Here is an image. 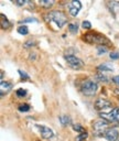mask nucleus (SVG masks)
Masks as SVG:
<instances>
[{
    "instance_id": "f257e3e1",
    "label": "nucleus",
    "mask_w": 119,
    "mask_h": 141,
    "mask_svg": "<svg viewBox=\"0 0 119 141\" xmlns=\"http://www.w3.org/2000/svg\"><path fill=\"white\" fill-rule=\"evenodd\" d=\"M45 17H46L45 18L46 21L55 23L59 29H61V28L67 22V18H66L65 13L62 12V11H51V12L48 13Z\"/></svg>"
},
{
    "instance_id": "f03ea898",
    "label": "nucleus",
    "mask_w": 119,
    "mask_h": 141,
    "mask_svg": "<svg viewBox=\"0 0 119 141\" xmlns=\"http://www.w3.org/2000/svg\"><path fill=\"white\" fill-rule=\"evenodd\" d=\"M83 39H84V41H86L87 43H90V44L95 43V44H100V45H105V46L110 44L109 40L105 35L98 34V33H95V32L86 33Z\"/></svg>"
},
{
    "instance_id": "7ed1b4c3",
    "label": "nucleus",
    "mask_w": 119,
    "mask_h": 141,
    "mask_svg": "<svg viewBox=\"0 0 119 141\" xmlns=\"http://www.w3.org/2000/svg\"><path fill=\"white\" fill-rule=\"evenodd\" d=\"M108 125H109V121L100 118V119H97V120L94 121L93 129H94V131H95V133L97 134V136H103V134H105V132L109 129Z\"/></svg>"
},
{
    "instance_id": "20e7f679",
    "label": "nucleus",
    "mask_w": 119,
    "mask_h": 141,
    "mask_svg": "<svg viewBox=\"0 0 119 141\" xmlns=\"http://www.w3.org/2000/svg\"><path fill=\"white\" fill-rule=\"evenodd\" d=\"M97 92V84L92 79H87L82 85V93L86 96H94Z\"/></svg>"
},
{
    "instance_id": "39448f33",
    "label": "nucleus",
    "mask_w": 119,
    "mask_h": 141,
    "mask_svg": "<svg viewBox=\"0 0 119 141\" xmlns=\"http://www.w3.org/2000/svg\"><path fill=\"white\" fill-rule=\"evenodd\" d=\"M65 60L67 64L74 70H78V68H82L84 66V62L81 59L76 57L75 55H65Z\"/></svg>"
},
{
    "instance_id": "423d86ee",
    "label": "nucleus",
    "mask_w": 119,
    "mask_h": 141,
    "mask_svg": "<svg viewBox=\"0 0 119 141\" xmlns=\"http://www.w3.org/2000/svg\"><path fill=\"white\" fill-rule=\"evenodd\" d=\"M99 115H100V118H103V119L107 120V121H119V109L118 108L111 109L109 112L101 111Z\"/></svg>"
},
{
    "instance_id": "0eeeda50",
    "label": "nucleus",
    "mask_w": 119,
    "mask_h": 141,
    "mask_svg": "<svg viewBox=\"0 0 119 141\" xmlns=\"http://www.w3.org/2000/svg\"><path fill=\"white\" fill-rule=\"evenodd\" d=\"M111 107V103L105 98H98L95 103V108L97 110H105Z\"/></svg>"
},
{
    "instance_id": "6e6552de",
    "label": "nucleus",
    "mask_w": 119,
    "mask_h": 141,
    "mask_svg": "<svg viewBox=\"0 0 119 141\" xmlns=\"http://www.w3.org/2000/svg\"><path fill=\"white\" fill-rule=\"evenodd\" d=\"M38 128H39V130H40L41 136H42L44 139H50V138L53 137L54 132L51 128H49V127H46V126H40V125H38Z\"/></svg>"
},
{
    "instance_id": "1a4fd4ad",
    "label": "nucleus",
    "mask_w": 119,
    "mask_h": 141,
    "mask_svg": "<svg viewBox=\"0 0 119 141\" xmlns=\"http://www.w3.org/2000/svg\"><path fill=\"white\" fill-rule=\"evenodd\" d=\"M118 136H119V133H118V130L116 128H109L104 134V137L108 141H117Z\"/></svg>"
},
{
    "instance_id": "9d476101",
    "label": "nucleus",
    "mask_w": 119,
    "mask_h": 141,
    "mask_svg": "<svg viewBox=\"0 0 119 141\" xmlns=\"http://www.w3.org/2000/svg\"><path fill=\"white\" fill-rule=\"evenodd\" d=\"M81 8H82V4L78 1V0H74V1H72L71 9H70L71 15L73 16V17H76L77 13H78L79 10H81Z\"/></svg>"
},
{
    "instance_id": "9b49d317",
    "label": "nucleus",
    "mask_w": 119,
    "mask_h": 141,
    "mask_svg": "<svg viewBox=\"0 0 119 141\" xmlns=\"http://www.w3.org/2000/svg\"><path fill=\"white\" fill-rule=\"evenodd\" d=\"M12 88V85L8 82L1 81V84H0V90H1V96H5V94H7L8 92H10V89Z\"/></svg>"
},
{
    "instance_id": "f8f14e48",
    "label": "nucleus",
    "mask_w": 119,
    "mask_h": 141,
    "mask_svg": "<svg viewBox=\"0 0 119 141\" xmlns=\"http://www.w3.org/2000/svg\"><path fill=\"white\" fill-rule=\"evenodd\" d=\"M97 70L100 72V73H103V72H112L114 71V66L111 64H108V63H104V64L98 66Z\"/></svg>"
},
{
    "instance_id": "ddd939ff",
    "label": "nucleus",
    "mask_w": 119,
    "mask_h": 141,
    "mask_svg": "<svg viewBox=\"0 0 119 141\" xmlns=\"http://www.w3.org/2000/svg\"><path fill=\"white\" fill-rule=\"evenodd\" d=\"M39 4H40L42 7H44V8H50L51 6H53L54 5V1L53 0H40L39 1Z\"/></svg>"
},
{
    "instance_id": "4468645a",
    "label": "nucleus",
    "mask_w": 119,
    "mask_h": 141,
    "mask_svg": "<svg viewBox=\"0 0 119 141\" xmlns=\"http://www.w3.org/2000/svg\"><path fill=\"white\" fill-rule=\"evenodd\" d=\"M60 120H61V123H62L63 126H67V125H70V117H68L67 115H62L60 117Z\"/></svg>"
},
{
    "instance_id": "2eb2a0df",
    "label": "nucleus",
    "mask_w": 119,
    "mask_h": 141,
    "mask_svg": "<svg viewBox=\"0 0 119 141\" xmlns=\"http://www.w3.org/2000/svg\"><path fill=\"white\" fill-rule=\"evenodd\" d=\"M1 27L4 29H7V28L10 27V22L8 21V19L5 17V15H1Z\"/></svg>"
},
{
    "instance_id": "dca6fc26",
    "label": "nucleus",
    "mask_w": 119,
    "mask_h": 141,
    "mask_svg": "<svg viewBox=\"0 0 119 141\" xmlns=\"http://www.w3.org/2000/svg\"><path fill=\"white\" fill-rule=\"evenodd\" d=\"M68 30H70V32H72L73 34H75L78 31V26H77L76 23H70L68 24Z\"/></svg>"
},
{
    "instance_id": "f3484780",
    "label": "nucleus",
    "mask_w": 119,
    "mask_h": 141,
    "mask_svg": "<svg viewBox=\"0 0 119 141\" xmlns=\"http://www.w3.org/2000/svg\"><path fill=\"white\" fill-rule=\"evenodd\" d=\"M18 32L22 35H26V34H28L29 30H28V27H26V26H20V27H18Z\"/></svg>"
},
{
    "instance_id": "a211bd4d",
    "label": "nucleus",
    "mask_w": 119,
    "mask_h": 141,
    "mask_svg": "<svg viewBox=\"0 0 119 141\" xmlns=\"http://www.w3.org/2000/svg\"><path fill=\"white\" fill-rule=\"evenodd\" d=\"M109 6H110V10L119 12V2H109Z\"/></svg>"
},
{
    "instance_id": "6ab92c4d",
    "label": "nucleus",
    "mask_w": 119,
    "mask_h": 141,
    "mask_svg": "<svg viewBox=\"0 0 119 141\" xmlns=\"http://www.w3.org/2000/svg\"><path fill=\"white\" fill-rule=\"evenodd\" d=\"M87 136H88L87 131H86V132H83V133H79L78 136L75 138V141H84V140L87 138Z\"/></svg>"
},
{
    "instance_id": "aec40b11",
    "label": "nucleus",
    "mask_w": 119,
    "mask_h": 141,
    "mask_svg": "<svg viewBox=\"0 0 119 141\" xmlns=\"http://www.w3.org/2000/svg\"><path fill=\"white\" fill-rule=\"evenodd\" d=\"M73 129L77 132H79V133H83V132H86V130H85L84 128L81 126V125H73Z\"/></svg>"
},
{
    "instance_id": "412c9836",
    "label": "nucleus",
    "mask_w": 119,
    "mask_h": 141,
    "mask_svg": "<svg viewBox=\"0 0 119 141\" xmlns=\"http://www.w3.org/2000/svg\"><path fill=\"white\" fill-rule=\"evenodd\" d=\"M97 52H98L99 55L105 54V53L107 52V46H105V45H99L98 48H97Z\"/></svg>"
},
{
    "instance_id": "4be33fe9",
    "label": "nucleus",
    "mask_w": 119,
    "mask_h": 141,
    "mask_svg": "<svg viewBox=\"0 0 119 141\" xmlns=\"http://www.w3.org/2000/svg\"><path fill=\"white\" fill-rule=\"evenodd\" d=\"M19 110H20V111H23V112L29 111V110H30V106H29V105H27V104H22V105L19 106Z\"/></svg>"
},
{
    "instance_id": "5701e85b",
    "label": "nucleus",
    "mask_w": 119,
    "mask_h": 141,
    "mask_svg": "<svg viewBox=\"0 0 119 141\" xmlns=\"http://www.w3.org/2000/svg\"><path fill=\"white\" fill-rule=\"evenodd\" d=\"M26 94H27V92L23 89V88H20V89L17 90V96H18V97H24Z\"/></svg>"
},
{
    "instance_id": "b1692460",
    "label": "nucleus",
    "mask_w": 119,
    "mask_h": 141,
    "mask_svg": "<svg viewBox=\"0 0 119 141\" xmlns=\"http://www.w3.org/2000/svg\"><path fill=\"white\" fill-rule=\"evenodd\" d=\"M82 27H83V29H90V27H92V24H90V22L89 21H83V23H82Z\"/></svg>"
},
{
    "instance_id": "393cba45",
    "label": "nucleus",
    "mask_w": 119,
    "mask_h": 141,
    "mask_svg": "<svg viewBox=\"0 0 119 141\" xmlns=\"http://www.w3.org/2000/svg\"><path fill=\"white\" fill-rule=\"evenodd\" d=\"M109 57L111 60H118L119 59V53L118 52H111V53L109 54Z\"/></svg>"
},
{
    "instance_id": "a878e982",
    "label": "nucleus",
    "mask_w": 119,
    "mask_h": 141,
    "mask_svg": "<svg viewBox=\"0 0 119 141\" xmlns=\"http://www.w3.org/2000/svg\"><path fill=\"white\" fill-rule=\"evenodd\" d=\"M97 77L99 78V81H103V82H107V76L103 75L101 73H98L97 74Z\"/></svg>"
},
{
    "instance_id": "bb28decb",
    "label": "nucleus",
    "mask_w": 119,
    "mask_h": 141,
    "mask_svg": "<svg viewBox=\"0 0 119 141\" xmlns=\"http://www.w3.org/2000/svg\"><path fill=\"white\" fill-rule=\"evenodd\" d=\"M19 74H20V76L22 78H26V79H29V75H27L26 73H24L23 71H19Z\"/></svg>"
},
{
    "instance_id": "cd10ccee",
    "label": "nucleus",
    "mask_w": 119,
    "mask_h": 141,
    "mask_svg": "<svg viewBox=\"0 0 119 141\" xmlns=\"http://www.w3.org/2000/svg\"><path fill=\"white\" fill-rule=\"evenodd\" d=\"M112 82L115 83V84H117V85H119V75H117V76H115V77H112Z\"/></svg>"
},
{
    "instance_id": "c85d7f7f",
    "label": "nucleus",
    "mask_w": 119,
    "mask_h": 141,
    "mask_svg": "<svg viewBox=\"0 0 119 141\" xmlns=\"http://www.w3.org/2000/svg\"><path fill=\"white\" fill-rule=\"evenodd\" d=\"M35 21L37 20H35L34 18H28V19H24L22 22H35Z\"/></svg>"
},
{
    "instance_id": "c756f323",
    "label": "nucleus",
    "mask_w": 119,
    "mask_h": 141,
    "mask_svg": "<svg viewBox=\"0 0 119 141\" xmlns=\"http://www.w3.org/2000/svg\"><path fill=\"white\" fill-rule=\"evenodd\" d=\"M16 4L18 5V6H23L24 4H26V1H24V0H17Z\"/></svg>"
},
{
    "instance_id": "7c9ffc66",
    "label": "nucleus",
    "mask_w": 119,
    "mask_h": 141,
    "mask_svg": "<svg viewBox=\"0 0 119 141\" xmlns=\"http://www.w3.org/2000/svg\"><path fill=\"white\" fill-rule=\"evenodd\" d=\"M1 79H4V71H1Z\"/></svg>"
}]
</instances>
